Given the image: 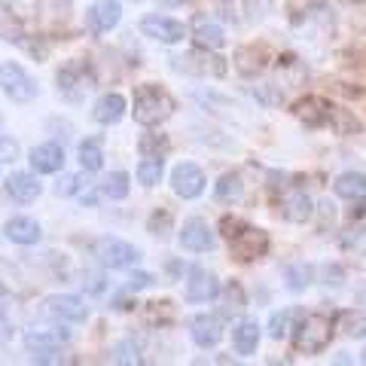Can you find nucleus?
Here are the masks:
<instances>
[{
  "mask_svg": "<svg viewBox=\"0 0 366 366\" xmlns=\"http://www.w3.org/2000/svg\"><path fill=\"white\" fill-rule=\"evenodd\" d=\"M220 229H223V235H226V242H229V250H232L235 259L254 262L259 257H266V250H269V232H262V229L250 226L244 220H238V217H223Z\"/></svg>",
  "mask_w": 366,
  "mask_h": 366,
  "instance_id": "nucleus-1",
  "label": "nucleus"
},
{
  "mask_svg": "<svg viewBox=\"0 0 366 366\" xmlns=\"http://www.w3.org/2000/svg\"><path fill=\"white\" fill-rule=\"evenodd\" d=\"M333 330H336V317L324 312L302 315L300 324L293 327V348L300 354H320L333 339Z\"/></svg>",
  "mask_w": 366,
  "mask_h": 366,
  "instance_id": "nucleus-2",
  "label": "nucleus"
},
{
  "mask_svg": "<svg viewBox=\"0 0 366 366\" xmlns=\"http://www.w3.org/2000/svg\"><path fill=\"white\" fill-rule=\"evenodd\" d=\"M134 122L141 125H159L165 122L171 113H174V98L168 95L165 89H159L153 83L137 86L134 89Z\"/></svg>",
  "mask_w": 366,
  "mask_h": 366,
  "instance_id": "nucleus-3",
  "label": "nucleus"
},
{
  "mask_svg": "<svg viewBox=\"0 0 366 366\" xmlns=\"http://www.w3.org/2000/svg\"><path fill=\"white\" fill-rule=\"evenodd\" d=\"M293 113L300 117L305 125H312V129H320V125H333L336 132H351V129H357V122H351L345 117V110L336 107V104H330V101L324 98H302L300 104L293 107Z\"/></svg>",
  "mask_w": 366,
  "mask_h": 366,
  "instance_id": "nucleus-4",
  "label": "nucleus"
},
{
  "mask_svg": "<svg viewBox=\"0 0 366 366\" xmlns=\"http://www.w3.org/2000/svg\"><path fill=\"white\" fill-rule=\"evenodd\" d=\"M55 79H59V95L64 101H71V104H79L95 89V74H92V67L86 61H67Z\"/></svg>",
  "mask_w": 366,
  "mask_h": 366,
  "instance_id": "nucleus-5",
  "label": "nucleus"
},
{
  "mask_svg": "<svg viewBox=\"0 0 366 366\" xmlns=\"http://www.w3.org/2000/svg\"><path fill=\"white\" fill-rule=\"evenodd\" d=\"M171 67L177 74H192V76H223L226 74V61L220 55H211V49H199L187 52V55H174Z\"/></svg>",
  "mask_w": 366,
  "mask_h": 366,
  "instance_id": "nucleus-6",
  "label": "nucleus"
},
{
  "mask_svg": "<svg viewBox=\"0 0 366 366\" xmlns=\"http://www.w3.org/2000/svg\"><path fill=\"white\" fill-rule=\"evenodd\" d=\"M0 86H4L6 98L19 101V104H28V101L37 98V83H34V76L16 61L0 64Z\"/></svg>",
  "mask_w": 366,
  "mask_h": 366,
  "instance_id": "nucleus-7",
  "label": "nucleus"
},
{
  "mask_svg": "<svg viewBox=\"0 0 366 366\" xmlns=\"http://www.w3.org/2000/svg\"><path fill=\"white\" fill-rule=\"evenodd\" d=\"M95 257L104 269H132L137 259H141V250L132 247L122 238H98L95 242Z\"/></svg>",
  "mask_w": 366,
  "mask_h": 366,
  "instance_id": "nucleus-8",
  "label": "nucleus"
},
{
  "mask_svg": "<svg viewBox=\"0 0 366 366\" xmlns=\"http://www.w3.org/2000/svg\"><path fill=\"white\" fill-rule=\"evenodd\" d=\"M46 315L64 320V324H83V320H89V305L74 293H59L46 300Z\"/></svg>",
  "mask_w": 366,
  "mask_h": 366,
  "instance_id": "nucleus-9",
  "label": "nucleus"
},
{
  "mask_svg": "<svg viewBox=\"0 0 366 366\" xmlns=\"http://www.w3.org/2000/svg\"><path fill=\"white\" fill-rule=\"evenodd\" d=\"M217 238H214V229L208 226V220L202 217H192V220L183 223L180 229V247L192 250V254H204V250H214Z\"/></svg>",
  "mask_w": 366,
  "mask_h": 366,
  "instance_id": "nucleus-10",
  "label": "nucleus"
},
{
  "mask_svg": "<svg viewBox=\"0 0 366 366\" xmlns=\"http://www.w3.org/2000/svg\"><path fill=\"white\" fill-rule=\"evenodd\" d=\"M171 189H174L180 199H196V196H202V189H204L202 168L192 165V162L177 165L174 171H171Z\"/></svg>",
  "mask_w": 366,
  "mask_h": 366,
  "instance_id": "nucleus-11",
  "label": "nucleus"
},
{
  "mask_svg": "<svg viewBox=\"0 0 366 366\" xmlns=\"http://www.w3.org/2000/svg\"><path fill=\"white\" fill-rule=\"evenodd\" d=\"M119 19H122V6L117 0H98L86 13V25L92 34H107L110 28L119 25Z\"/></svg>",
  "mask_w": 366,
  "mask_h": 366,
  "instance_id": "nucleus-12",
  "label": "nucleus"
},
{
  "mask_svg": "<svg viewBox=\"0 0 366 366\" xmlns=\"http://www.w3.org/2000/svg\"><path fill=\"white\" fill-rule=\"evenodd\" d=\"M189 333L199 348H214L223 339V320L217 315H196L189 320Z\"/></svg>",
  "mask_w": 366,
  "mask_h": 366,
  "instance_id": "nucleus-13",
  "label": "nucleus"
},
{
  "mask_svg": "<svg viewBox=\"0 0 366 366\" xmlns=\"http://www.w3.org/2000/svg\"><path fill=\"white\" fill-rule=\"evenodd\" d=\"M220 293V281L217 274L208 269H192L189 272V281H187V300L189 302H208Z\"/></svg>",
  "mask_w": 366,
  "mask_h": 366,
  "instance_id": "nucleus-14",
  "label": "nucleus"
},
{
  "mask_svg": "<svg viewBox=\"0 0 366 366\" xmlns=\"http://www.w3.org/2000/svg\"><path fill=\"white\" fill-rule=\"evenodd\" d=\"M141 31L153 40H162V43H180L183 40V25L168 16H147L141 21Z\"/></svg>",
  "mask_w": 366,
  "mask_h": 366,
  "instance_id": "nucleus-15",
  "label": "nucleus"
},
{
  "mask_svg": "<svg viewBox=\"0 0 366 366\" xmlns=\"http://www.w3.org/2000/svg\"><path fill=\"white\" fill-rule=\"evenodd\" d=\"M192 40H196V46H202V49H220V46L226 43V34L223 28L217 25L214 19L208 16H196L192 19Z\"/></svg>",
  "mask_w": 366,
  "mask_h": 366,
  "instance_id": "nucleus-16",
  "label": "nucleus"
},
{
  "mask_svg": "<svg viewBox=\"0 0 366 366\" xmlns=\"http://www.w3.org/2000/svg\"><path fill=\"white\" fill-rule=\"evenodd\" d=\"M64 165V150L59 144H40L31 150V168L37 174H55Z\"/></svg>",
  "mask_w": 366,
  "mask_h": 366,
  "instance_id": "nucleus-17",
  "label": "nucleus"
},
{
  "mask_svg": "<svg viewBox=\"0 0 366 366\" xmlns=\"http://www.w3.org/2000/svg\"><path fill=\"white\" fill-rule=\"evenodd\" d=\"M6 196L19 202V204H28L40 196V183L34 174H25V171H16V174L6 177Z\"/></svg>",
  "mask_w": 366,
  "mask_h": 366,
  "instance_id": "nucleus-18",
  "label": "nucleus"
},
{
  "mask_svg": "<svg viewBox=\"0 0 366 366\" xmlns=\"http://www.w3.org/2000/svg\"><path fill=\"white\" fill-rule=\"evenodd\" d=\"M71 342V330H28L25 333V345L28 351H49V348H61Z\"/></svg>",
  "mask_w": 366,
  "mask_h": 366,
  "instance_id": "nucleus-19",
  "label": "nucleus"
},
{
  "mask_svg": "<svg viewBox=\"0 0 366 366\" xmlns=\"http://www.w3.org/2000/svg\"><path fill=\"white\" fill-rule=\"evenodd\" d=\"M92 117H95L101 125H117L122 117H125V98L122 95H101L92 107Z\"/></svg>",
  "mask_w": 366,
  "mask_h": 366,
  "instance_id": "nucleus-20",
  "label": "nucleus"
},
{
  "mask_svg": "<svg viewBox=\"0 0 366 366\" xmlns=\"http://www.w3.org/2000/svg\"><path fill=\"white\" fill-rule=\"evenodd\" d=\"M4 232L9 242H16V244H37L40 242V226H37V220H31V217H13V220H6Z\"/></svg>",
  "mask_w": 366,
  "mask_h": 366,
  "instance_id": "nucleus-21",
  "label": "nucleus"
},
{
  "mask_svg": "<svg viewBox=\"0 0 366 366\" xmlns=\"http://www.w3.org/2000/svg\"><path fill=\"white\" fill-rule=\"evenodd\" d=\"M333 189H336V196L345 202H363L366 199V174H360V171H345V174L336 177Z\"/></svg>",
  "mask_w": 366,
  "mask_h": 366,
  "instance_id": "nucleus-22",
  "label": "nucleus"
},
{
  "mask_svg": "<svg viewBox=\"0 0 366 366\" xmlns=\"http://www.w3.org/2000/svg\"><path fill=\"white\" fill-rule=\"evenodd\" d=\"M281 211H284V217H287L290 223H305L308 217H312L315 208H312V199H308L302 189H293V192H287V196H284Z\"/></svg>",
  "mask_w": 366,
  "mask_h": 366,
  "instance_id": "nucleus-23",
  "label": "nucleus"
},
{
  "mask_svg": "<svg viewBox=\"0 0 366 366\" xmlns=\"http://www.w3.org/2000/svg\"><path fill=\"white\" fill-rule=\"evenodd\" d=\"M336 330H342L348 339L366 336V308H348V312L336 315Z\"/></svg>",
  "mask_w": 366,
  "mask_h": 366,
  "instance_id": "nucleus-24",
  "label": "nucleus"
},
{
  "mask_svg": "<svg viewBox=\"0 0 366 366\" xmlns=\"http://www.w3.org/2000/svg\"><path fill=\"white\" fill-rule=\"evenodd\" d=\"M232 345L238 354H254L259 345V327L254 320H242L235 330H232Z\"/></svg>",
  "mask_w": 366,
  "mask_h": 366,
  "instance_id": "nucleus-25",
  "label": "nucleus"
},
{
  "mask_svg": "<svg viewBox=\"0 0 366 366\" xmlns=\"http://www.w3.org/2000/svg\"><path fill=\"white\" fill-rule=\"evenodd\" d=\"M79 165L86 171H98L104 165V144H101V137H86L79 144Z\"/></svg>",
  "mask_w": 366,
  "mask_h": 366,
  "instance_id": "nucleus-26",
  "label": "nucleus"
},
{
  "mask_svg": "<svg viewBox=\"0 0 366 366\" xmlns=\"http://www.w3.org/2000/svg\"><path fill=\"white\" fill-rule=\"evenodd\" d=\"M223 315H242L244 308H247V296H244V290H242V284L238 281H229L226 287H223Z\"/></svg>",
  "mask_w": 366,
  "mask_h": 366,
  "instance_id": "nucleus-27",
  "label": "nucleus"
},
{
  "mask_svg": "<svg viewBox=\"0 0 366 366\" xmlns=\"http://www.w3.org/2000/svg\"><path fill=\"white\" fill-rule=\"evenodd\" d=\"M242 192H244V183H242L238 174H223L220 180H217V187H214L217 202H238L242 199Z\"/></svg>",
  "mask_w": 366,
  "mask_h": 366,
  "instance_id": "nucleus-28",
  "label": "nucleus"
},
{
  "mask_svg": "<svg viewBox=\"0 0 366 366\" xmlns=\"http://www.w3.org/2000/svg\"><path fill=\"white\" fill-rule=\"evenodd\" d=\"M137 150H141L144 159H162L168 153V137L150 132V134H144L141 141H137Z\"/></svg>",
  "mask_w": 366,
  "mask_h": 366,
  "instance_id": "nucleus-29",
  "label": "nucleus"
},
{
  "mask_svg": "<svg viewBox=\"0 0 366 366\" xmlns=\"http://www.w3.org/2000/svg\"><path fill=\"white\" fill-rule=\"evenodd\" d=\"M101 192H104L107 199H125L129 196V174L125 171H113L101 180Z\"/></svg>",
  "mask_w": 366,
  "mask_h": 366,
  "instance_id": "nucleus-30",
  "label": "nucleus"
},
{
  "mask_svg": "<svg viewBox=\"0 0 366 366\" xmlns=\"http://www.w3.org/2000/svg\"><path fill=\"white\" fill-rule=\"evenodd\" d=\"M312 266H305V262H293V266H287V287L290 290H305L308 284H312Z\"/></svg>",
  "mask_w": 366,
  "mask_h": 366,
  "instance_id": "nucleus-31",
  "label": "nucleus"
},
{
  "mask_svg": "<svg viewBox=\"0 0 366 366\" xmlns=\"http://www.w3.org/2000/svg\"><path fill=\"white\" fill-rule=\"evenodd\" d=\"M137 180H141L144 187H156V183L162 180V159H144V162L137 165Z\"/></svg>",
  "mask_w": 366,
  "mask_h": 366,
  "instance_id": "nucleus-32",
  "label": "nucleus"
},
{
  "mask_svg": "<svg viewBox=\"0 0 366 366\" xmlns=\"http://www.w3.org/2000/svg\"><path fill=\"white\" fill-rule=\"evenodd\" d=\"M296 317V312H290V308H284V312H274L272 320H269V336L272 339H284L290 333V320Z\"/></svg>",
  "mask_w": 366,
  "mask_h": 366,
  "instance_id": "nucleus-33",
  "label": "nucleus"
},
{
  "mask_svg": "<svg viewBox=\"0 0 366 366\" xmlns=\"http://www.w3.org/2000/svg\"><path fill=\"white\" fill-rule=\"evenodd\" d=\"M113 363H141V354H137V348L132 345V342H122V345L113 348Z\"/></svg>",
  "mask_w": 366,
  "mask_h": 366,
  "instance_id": "nucleus-34",
  "label": "nucleus"
},
{
  "mask_svg": "<svg viewBox=\"0 0 366 366\" xmlns=\"http://www.w3.org/2000/svg\"><path fill=\"white\" fill-rule=\"evenodd\" d=\"M79 187H83V177L79 174H64L59 183H55V196H76Z\"/></svg>",
  "mask_w": 366,
  "mask_h": 366,
  "instance_id": "nucleus-35",
  "label": "nucleus"
},
{
  "mask_svg": "<svg viewBox=\"0 0 366 366\" xmlns=\"http://www.w3.org/2000/svg\"><path fill=\"white\" fill-rule=\"evenodd\" d=\"M342 244L348 250H357V254H366V229H351L348 235H342Z\"/></svg>",
  "mask_w": 366,
  "mask_h": 366,
  "instance_id": "nucleus-36",
  "label": "nucleus"
},
{
  "mask_svg": "<svg viewBox=\"0 0 366 366\" xmlns=\"http://www.w3.org/2000/svg\"><path fill=\"white\" fill-rule=\"evenodd\" d=\"M168 226H171V214L168 211H156L150 217V232L159 235V238H165L168 235Z\"/></svg>",
  "mask_w": 366,
  "mask_h": 366,
  "instance_id": "nucleus-37",
  "label": "nucleus"
},
{
  "mask_svg": "<svg viewBox=\"0 0 366 366\" xmlns=\"http://www.w3.org/2000/svg\"><path fill=\"white\" fill-rule=\"evenodd\" d=\"M153 284V274H147V272H132L129 274V284H125V290H144V287H150Z\"/></svg>",
  "mask_w": 366,
  "mask_h": 366,
  "instance_id": "nucleus-38",
  "label": "nucleus"
},
{
  "mask_svg": "<svg viewBox=\"0 0 366 366\" xmlns=\"http://www.w3.org/2000/svg\"><path fill=\"white\" fill-rule=\"evenodd\" d=\"M348 217H351V220H360V217H366V199L363 202H351Z\"/></svg>",
  "mask_w": 366,
  "mask_h": 366,
  "instance_id": "nucleus-39",
  "label": "nucleus"
},
{
  "mask_svg": "<svg viewBox=\"0 0 366 366\" xmlns=\"http://www.w3.org/2000/svg\"><path fill=\"white\" fill-rule=\"evenodd\" d=\"M137 302H132L125 293H119V296H113V308H119V312H129V308H134Z\"/></svg>",
  "mask_w": 366,
  "mask_h": 366,
  "instance_id": "nucleus-40",
  "label": "nucleus"
},
{
  "mask_svg": "<svg viewBox=\"0 0 366 366\" xmlns=\"http://www.w3.org/2000/svg\"><path fill=\"white\" fill-rule=\"evenodd\" d=\"M83 281H89V290H92V293H101V290H104V284H101V274H86Z\"/></svg>",
  "mask_w": 366,
  "mask_h": 366,
  "instance_id": "nucleus-41",
  "label": "nucleus"
},
{
  "mask_svg": "<svg viewBox=\"0 0 366 366\" xmlns=\"http://www.w3.org/2000/svg\"><path fill=\"white\" fill-rule=\"evenodd\" d=\"M9 336H13V327H9V320L0 315V342H6Z\"/></svg>",
  "mask_w": 366,
  "mask_h": 366,
  "instance_id": "nucleus-42",
  "label": "nucleus"
},
{
  "mask_svg": "<svg viewBox=\"0 0 366 366\" xmlns=\"http://www.w3.org/2000/svg\"><path fill=\"white\" fill-rule=\"evenodd\" d=\"M162 4H168V6H171V4H183V0H162Z\"/></svg>",
  "mask_w": 366,
  "mask_h": 366,
  "instance_id": "nucleus-43",
  "label": "nucleus"
},
{
  "mask_svg": "<svg viewBox=\"0 0 366 366\" xmlns=\"http://www.w3.org/2000/svg\"><path fill=\"white\" fill-rule=\"evenodd\" d=\"M363 363H366V351H363Z\"/></svg>",
  "mask_w": 366,
  "mask_h": 366,
  "instance_id": "nucleus-44",
  "label": "nucleus"
},
{
  "mask_svg": "<svg viewBox=\"0 0 366 366\" xmlns=\"http://www.w3.org/2000/svg\"><path fill=\"white\" fill-rule=\"evenodd\" d=\"M0 165H4V162H0Z\"/></svg>",
  "mask_w": 366,
  "mask_h": 366,
  "instance_id": "nucleus-45",
  "label": "nucleus"
}]
</instances>
